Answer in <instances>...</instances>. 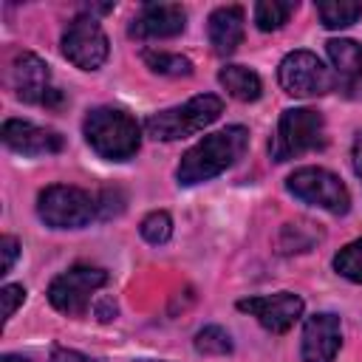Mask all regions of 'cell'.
<instances>
[{
  "mask_svg": "<svg viewBox=\"0 0 362 362\" xmlns=\"http://www.w3.org/2000/svg\"><path fill=\"white\" fill-rule=\"evenodd\" d=\"M246 147H249V130L243 124H232L218 133H209L181 156L175 181L181 187L204 184V181L221 175L223 170H229L246 153Z\"/></svg>",
  "mask_w": 362,
  "mask_h": 362,
  "instance_id": "6da1fadb",
  "label": "cell"
},
{
  "mask_svg": "<svg viewBox=\"0 0 362 362\" xmlns=\"http://www.w3.org/2000/svg\"><path fill=\"white\" fill-rule=\"evenodd\" d=\"M82 133L90 150L107 161H127L139 153V144H141L139 122L127 110H119V107L88 110L82 122Z\"/></svg>",
  "mask_w": 362,
  "mask_h": 362,
  "instance_id": "7a4b0ae2",
  "label": "cell"
},
{
  "mask_svg": "<svg viewBox=\"0 0 362 362\" xmlns=\"http://www.w3.org/2000/svg\"><path fill=\"white\" fill-rule=\"evenodd\" d=\"M223 113V102L215 93H198L192 99H187L184 105L167 107L153 113L144 122V133L156 141H175V139H187L204 127H209L218 116Z\"/></svg>",
  "mask_w": 362,
  "mask_h": 362,
  "instance_id": "3957f363",
  "label": "cell"
},
{
  "mask_svg": "<svg viewBox=\"0 0 362 362\" xmlns=\"http://www.w3.org/2000/svg\"><path fill=\"white\" fill-rule=\"evenodd\" d=\"M325 119L314 107H288L280 113L274 139L269 144L272 161H288L325 147Z\"/></svg>",
  "mask_w": 362,
  "mask_h": 362,
  "instance_id": "277c9868",
  "label": "cell"
},
{
  "mask_svg": "<svg viewBox=\"0 0 362 362\" xmlns=\"http://www.w3.org/2000/svg\"><path fill=\"white\" fill-rule=\"evenodd\" d=\"M37 215L51 229H79L99 218V204L82 187L51 184L37 195Z\"/></svg>",
  "mask_w": 362,
  "mask_h": 362,
  "instance_id": "5b68a950",
  "label": "cell"
},
{
  "mask_svg": "<svg viewBox=\"0 0 362 362\" xmlns=\"http://www.w3.org/2000/svg\"><path fill=\"white\" fill-rule=\"evenodd\" d=\"M286 189L297 201L320 206L331 215H345L351 209L348 187L339 181V175H334L331 170H322V167H297L286 178Z\"/></svg>",
  "mask_w": 362,
  "mask_h": 362,
  "instance_id": "8992f818",
  "label": "cell"
},
{
  "mask_svg": "<svg viewBox=\"0 0 362 362\" xmlns=\"http://www.w3.org/2000/svg\"><path fill=\"white\" fill-rule=\"evenodd\" d=\"M107 283V272L90 263H76L71 269H65L62 274H57L48 286V303L68 314V317H79L88 311L90 297Z\"/></svg>",
  "mask_w": 362,
  "mask_h": 362,
  "instance_id": "52a82bcc",
  "label": "cell"
},
{
  "mask_svg": "<svg viewBox=\"0 0 362 362\" xmlns=\"http://www.w3.org/2000/svg\"><path fill=\"white\" fill-rule=\"evenodd\" d=\"M277 82L288 96L297 99H311V96H322L328 90H334L337 79L334 74L322 65V59L311 51H291L280 59L277 65Z\"/></svg>",
  "mask_w": 362,
  "mask_h": 362,
  "instance_id": "ba28073f",
  "label": "cell"
},
{
  "mask_svg": "<svg viewBox=\"0 0 362 362\" xmlns=\"http://www.w3.org/2000/svg\"><path fill=\"white\" fill-rule=\"evenodd\" d=\"M62 54L82 71H96L105 65L110 54V42L105 28L93 14H76L62 31Z\"/></svg>",
  "mask_w": 362,
  "mask_h": 362,
  "instance_id": "9c48e42d",
  "label": "cell"
},
{
  "mask_svg": "<svg viewBox=\"0 0 362 362\" xmlns=\"http://www.w3.org/2000/svg\"><path fill=\"white\" fill-rule=\"evenodd\" d=\"M8 85L17 99L28 105H57L59 90L51 88V71L48 62L40 59L31 51H14L8 62Z\"/></svg>",
  "mask_w": 362,
  "mask_h": 362,
  "instance_id": "30bf717a",
  "label": "cell"
},
{
  "mask_svg": "<svg viewBox=\"0 0 362 362\" xmlns=\"http://www.w3.org/2000/svg\"><path fill=\"white\" fill-rule=\"evenodd\" d=\"M303 308H305V303L294 291H277V294H260V297L238 300V311L252 314L272 334H286L303 317Z\"/></svg>",
  "mask_w": 362,
  "mask_h": 362,
  "instance_id": "8fae6325",
  "label": "cell"
},
{
  "mask_svg": "<svg viewBox=\"0 0 362 362\" xmlns=\"http://www.w3.org/2000/svg\"><path fill=\"white\" fill-rule=\"evenodd\" d=\"M342 348V322L331 311H317L305 320L300 337L303 362H334Z\"/></svg>",
  "mask_w": 362,
  "mask_h": 362,
  "instance_id": "7c38bea8",
  "label": "cell"
},
{
  "mask_svg": "<svg viewBox=\"0 0 362 362\" xmlns=\"http://www.w3.org/2000/svg\"><path fill=\"white\" fill-rule=\"evenodd\" d=\"M187 28V11L181 3H144L133 17L127 34L136 40H167Z\"/></svg>",
  "mask_w": 362,
  "mask_h": 362,
  "instance_id": "4fadbf2b",
  "label": "cell"
},
{
  "mask_svg": "<svg viewBox=\"0 0 362 362\" xmlns=\"http://www.w3.org/2000/svg\"><path fill=\"white\" fill-rule=\"evenodd\" d=\"M3 144L23 156H51L62 150V136L51 127H40L25 119H6L3 122Z\"/></svg>",
  "mask_w": 362,
  "mask_h": 362,
  "instance_id": "5bb4252c",
  "label": "cell"
},
{
  "mask_svg": "<svg viewBox=\"0 0 362 362\" xmlns=\"http://www.w3.org/2000/svg\"><path fill=\"white\" fill-rule=\"evenodd\" d=\"M243 8L240 6H218L206 20L209 45L218 57H232L243 42Z\"/></svg>",
  "mask_w": 362,
  "mask_h": 362,
  "instance_id": "9a60e30c",
  "label": "cell"
},
{
  "mask_svg": "<svg viewBox=\"0 0 362 362\" xmlns=\"http://www.w3.org/2000/svg\"><path fill=\"white\" fill-rule=\"evenodd\" d=\"M328 59L334 65V79L339 82L342 90H351L362 79V45L356 40H328L325 42Z\"/></svg>",
  "mask_w": 362,
  "mask_h": 362,
  "instance_id": "2e32d148",
  "label": "cell"
},
{
  "mask_svg": "<svg viewBox=\"0 0 362 362\" xmlns=\"http://www.w3.org/2000/svg\"><path fill=\"white\" fill-rule=\"evenodd\" d=\"M218 82H221V88H223L232 99H238V102H255V99H260V93H263L260 76H257L252 68H246V65H223V68L218 71Z\"/></svg>",
  "mask_w": 362,
  "mask_h": 362,
  "instance_id": "e0dca14e",
  "label": "cell"
},
{
  "mask_svg": "<svg viewBox=\"0 0 362 362\" xmlns=\"http://www.w3.org/2000/svg\"><path fill=\"white\" fill-rule=\"evenodd\" d=\"M317 17L325 28H348L362 17V3H356V0H325V3H317Z\"/></svg>",
  "mask_w": 362,
  "mask_h": 362,
  "instance_id": "ac0fdd59",
  "label": "cell"
},
{
  "mask_svg": "<svg viewBox=\"0 0 362 362\" xmlns=\"http://www.w3.org/2000/svg\"><path fill=\"white\" fill-rule=\"evenodd\" d=\"M141 59L153 74H161V76H189L192 74V62L181 54L147 48V51H141Z\"/></svg>",
  "mask_w": 362,
  "mask_h": 362,
  "instance_id": "d6986e66",
  "label": "cell"
},
{
  "mask_svg": "<svg viewBox=\"0 0 362 362\" xmlns=\"http://www.w3.org/2000/svg\"><path fill=\"white\" fill-rule=\"evenodd\" d=\"M294 8H297V3H291V0H260V3H255V23L260 31H274L283 23H288Z\"/></svg>",
  "mask_w": 362,
  "mask_h": 362,
  "instance_id": "ffe728a7",
  "label": "cell"
},
{
  "mask_svg": "<svg viewBox=\"0 0 362 362\" xmlns=\"http://www.w3.org/2000/svg\"><path fill=\"white\" fill-rule=\"evenodd\" d=\"M232 348H235L232 337L221 325H204L195 334V351L204 356H226V354H232Z\"/></svg>",
  "mask_w": 362,
  "mask_h": 362,
  "instance_id": "44dd1931",
  "label": "cell"
},
{
  "mask_svg": "<svg viewBox=\"0 0 362 362\" xmlns=\"http://www.w3.org/2000/svg\"><path fill=\"white\" fill-rule=\"evenodd\" d=\"M334 269L351 283H362V238L351 240L334 255Z\"/></svg>",
  "mask_w": 362,
  "mask_h": 362,
  "instance_id": "7402d4cb",
  "label": "cell"
},
{
  "mask_svg": "<svg viewBox=\"0 0 362 362\" xmlns=\"http://www.w3.org/2000/svg\"><path fill=\"white\" fill-rule=\"evenodd\" d=\"M139 232H141V238H144L147 243H153V246L167 243V240L173 238V218H170V212L156 209V212L144 215L141 223H139Z\"/></svg>",
  "mask_w": 362,
  "mask_h": 362,
  "instance_id": "603a6c76",
  "label": "cell"
},
{
  "mask_svg": "<svg viewBox=\"0 0 362 362\" xmlns=\"http://www.w3.org/2000/svg\"><path fill=\"white\" fill-rule=\"evenodd\" d=\"M0 300H3V322H8L14 317V311L25 303V288L20 283H6L0 288Z\"/></svg>",
  "mask_w": 362,
  "mask_h": 362,
  "instance_id": "cb8c5ba5",
  "label": "cell"
},
{
  "mask_svg": "<svg viewBox=\"0 0 362 362\" xmlns=\"http://www.w3.org/2000/svg\"><path fill=\"white\" fill-rule=\"evenodd\" d=\"M96 204H99V218H110L124 209V195L119 189H102L96 195Z\"/></svg>",
  "mask_w": 362,
  "mask_h": 362,
  "instance_id": "d4e9b609",
  "label": "cell"
},
{
  "mask_svg": "<svg viewBox=\"0 0 362 362\" xmlns=\"http://www.w3.org/2000/svg\"><path fill=\"white\" fill-rule=\"evenodd\" d=\"M17 255H20L17 238H14V235H3V238H0V274H8V272H11Z\"/></svg>",
  "mask_w": 362,
  "mask_h": 362,
  "instance_id": "484cf974",
  "label": "cell"
},
{
  "mask_svg": "<svg viewBox=\"0 0 362 362\" xmlns=\"http://www.w3.org/2000/svg\"><path fill=\"white\" fill-rule=\"evenodd\" d=\"M51 362H96V359H90V356H85V354H79L74 348H54L51 351Z\"/></svg>",
  "mask_w": 362,
  "mask_h": 362,
  "instance_id": "4316f807",
  "label": "cell"
},
{
  "mask_svg": "<svg viewBox=\"0 0 362 362\" xmlns=\"http://www.w3.org/2000/svg\"><path fill=\"white\" fill-rule=\"evenodd\" d=\"M351 158H354V173L362 178V133L354 139V147H351Z\"/></svg>",
  "mask_w": 362,
  "mask_h": 362,
  "instance_id": "83f0119b",
  "label": "cell"
},
{
  "mask_svg": "<svg viewBox=\"0 0 362 362\" xmlns=\"http://www.w3.org/2000/svg\"><path fill=\"white\" fill-rule=\"evenodd\" d=\"M96 314H99V320H102V322L113 320V317H116V303H113V300H102V303L96 305Z\"/></svg>",
  "mask_w": 362,
  "mask_h": 362,
  "instance_id": "f1b7e54d",
  "label": "cell"
},
{
  "mask_svg": "<svg viewBox=\"0 0 362 362\" xmlns=\"http://www.w3.org/2000/svg\"><path fill=\"white\" fill-rule=\"evenodd\" d=\"M0 362H28V359L25 356H17V354H3Z\"/></svg>",
  "mask_w": 362,
  "mask_h": 362,
  "instance_id": "f546056e",
  "label": "cell"
},
{
  "mask_svg": "<svg viewBox=\"0 0 362 362\" xmlns=\"http://www.w3.org/2000/svg\"><path fill=\"white\" fill-rule=\"evenodd\" d=\"M136 362H161V359H136Z\"/></svg>",
  "mask_w": 362,
  "mask_h": 362,
  "instance_id": "4dcf8cb0",
  "label": "cell"
}]
</instances>
